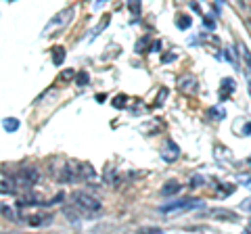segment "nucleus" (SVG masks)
<instances>
[{"mask_svg": "<svg viewBox=\"0 0 251 234\" xmlns=\"http://www.w3.org/2000/svg\"><path fill=\"white\" fill-rule=\"evenodd\" d=\"M0 213H2L9 222H17V220H19L17 213H15V209H13V207H9V205H0Z\"/></svg>", "mask_w": 251, "mask_h": 234, "instance_id": "obj_10", "label": "nucleus"}, {"mask_svg": "<svg viewBox=\"0 0 251 234\" xmlns=\"http://www.w3.org/2000/svg\"><path fill=\"white\" fill-rule=\"evenodd\" d=\"M178 155H180L178 144L174 142V140H168V142L163 144V149H161V157L172 163V161H176V159H178Z\"/></svg>", "mask_w": 251, "mask_h": 234, "instance_id": "obj_3", "label": "nucleus"}, {"mask_svg": "<svg viewBox=\"0 0 251 234\" xmlns=\"http://www.w3.org/2000/svg\"><path fill=\"white\" fill-rule=\"evenodd\" d=\"M245 134H251V123H247V132H245Z\"/></svg>", "mask_w": 251, "mask_h": 234, "instance_id": "obj_23", "label": "nucleus"}, {"mask_svg": "<svg viewBox=\"0 0 251 234\" xmlns=\"http://www.w3.org/2000/svg\"><path fill=\"white\" fill-rule=\"evenodd\" d=\"M74 13H75V9H74V6H69V9L61 11L59 15H54V17L49 21V25H46V34H50L54 27H65L67 23L74 19Z\"/></svg>", "mask_w": 251, "mask_h": 234, "instance_id": "obj_2", "label": "nucleus"}, {"mask_svg": "<svg viewBox=\"0 0 251 234\" xmlns=\"http://www.w3.org/2000/svg\"><path fill=\"white\" fill-rule=\"evenodd\" d=\"M2 126L6 132H17L19 130V119H15V117H6L2 121Z\"/></svg>", "mask_w": 251, "mask_h": 234, "instance_id": "obj_11", "label": "nucleus"}, {"mask_svg": "<svg viewBox=\"0 0 251 234\" xmlns=\"http://www.w3.org/2000/svg\"><path fill=\"white\" fill-rule=\"evenodd\" d=\"M59 80L61 82H72V80H75V71L74 69H63V71L59 73Z\"/></svg>", "mask_w": 251, "mask_h": 234, "instance_id": "obj_14", "label": "nucleus"}, {"mask_svg": "<svg viewBox=\"0 0 251 234\" xmlns=\"http://www.w3.org/2000/svg\"><path fill=\"white\" fill-rule=\"evenodd\" d=\"M178 88L184 92V94H195L197 92V88H199V84H197V80H195L193 75H184L182 80L178 82Z\"/></svg>", "mask_w": 251, "mask_h": 234, "instance_id": "obj_4", "label": "nucleus"}, {"mask_svg": "<svg viewBox=\"0 0 251 234\" xmlns=\"http://www.w3.org/2000/svg\"><path fill=\"white\" fill-rule=\"evenodd\" d=\"M209 115L214 117V119H222V117H224V111H222V109H209Z\"/></svg>", "mask_w": 251, "mask_h": 234, "instance_id": "obj_19", "label": "nucleus"}, {"mask_svg": "<svg viewBox=\"0 0 251 234\" xmlns=\"http://www.w3.org/2000/svg\"><path fill=\"white\" fill-rule=\"evenodd\" d=\"M222 90H228V92H232V90H234V84H232L230 77H226V80H224V84H222Z\"/></svg>", "mask_w": 251, "mask_h": 234, "instance_id": "obj_20", "label": "nucleus"}, {"mask_svg": "<svg viewBox=\"0 0 251 234\" xmlns=\"http://www.w3.org/2000/svg\"><path fill=\"white\" fill-rule=\"evenodd\" d=\"M166 96H168V88H161V92H159V94H157V103H163V100H166Z\"/></svg>", "mask_w": 251, "mask_h": 234, "instance_id": "obj_21", "label": "nucleus"}, {"mask_svg": "<svg viewBox=\"0 0 251 234\" xmlns=\"http://www.w3.org/2000/svg\"><path fill=\"white\" fill-rule=\"evenodd\" d=\"M249 165H251V159H249Z\"/></svg>", "mask_w": 251, "mask_h": 234, "instance_id": "obj_26", "label": "nucleus"}, {"mask_svg": "<svg viewBox=\"0 0 251 234\" xmlns=\"http://www.w3.org/2000/svg\"><path fill=\"white\" fill-rule=\"evenodd\" d=\"M72 199H74V203L82 209L86 215H92V213L100 211V201L94 197V194H88V192L77 190V192H74V197H72Z\"/></svg>", "mask_w": 251, "mask_h": 234, "instance_id": "obj_1", "label": "nucleus"}, {"mask_svg": "<svg viewBox=\"0 0 251 234\" xmlns=\"http://www.w3.org/2000/svg\"><path fill=\"white\" fill-rule=\"evenodd\" d=\"M77 171H80V180H94V176H97L90 163H77Z\"/></svg>", "mask_w": 251, "mask_h": 234, "instance_id": "obj_9", "label": "nucleus"}, {"mask_svg": "<svg viewBox=\"0 0 251 234\" xmlns=\"http://www.w3.org/2000/svg\"><path fill=\"white\" fill-rule=\"evenodd\" d=\"M201 178L199 176H195V178H191V186H193V188H197V186H201Z\"/></svg>", "mask_w": 251, "mask_h": 234, "instance_id": "obj_22", "label": "nucleus"}, {"mask_svg": "<svg viewBox=\"0 0 251 234\" xmlns=\"http://www.w3.org/2000/svg\"><path fill=\"white\" fill-rule=\"evenodd\" d=\"M239 52H241V57L245 59V65H247V69L251 71V52H249V48L245 44H239Z\"/></svg>", "mask_w": 251, "mask_h": 234, "instance_id": "obj_13", "label": "nucleus"}, {"mask_svg": "<svg viewBox=\"0 0 251 234\" xmlns=\"http://www.w3.org/2000/svg\"><path fill=\"white\" fill-rule=\"evenodd\" d=\"M75 80H77V84H80V86H86V84H88V73H77L75 75Z\"/></svg>", "mask_w": 251, "mask_h": 234, "instance_id": "obj_18", "label": "nucleus"}, {"mask_svg": "<svg viewBox=\"0 0 251 234\" xmlns=\"http://www.w3.org/2000/svg\"><path fill=\"white\" fill-rule=\"evenodd\" d=\"M63 213L67 215V220H69V222H80L82 217H88L80 207L75 205V203H74V207H65V209H63Z\"/></svg>", "mask_w": 251, "mask_h": 234, "instance_id": "obj_8", "label": "nucleus"}, {"mask_svg": "<svg viewBox=\"0 0 251 234\" xmlns=\"http://www.w3.org/2000/svg\"><path fill=\"white\" fill-rule=\"evenodd\" d=\"M180 188H182V186H180L176 180H168L166 184L161 186V190H159V192H161V197H166V199H168V197H176V194L180 192Z\"/></svg>", "mask_w": 251, "mask_h": 234, "instance_id": "obj_7", "label": "nucleus"}, {"mask_svg": "<svg viewBox=\"0 0 251 234\" xmlns=\"http://www.w3.org/2000/svg\"><path fill=\"white\" fill-rule=\"evenodd\" d=\"M209 217H216V220H224V222H239V217L234 215L230 209H209Z\"/></svg>", "mask_w": 251, "mask_h": 234, "instance_id": "obj_6", "label": "nucleus"}, {"mask_svg": "<svg viewBox=\"0 0 251 234\" xmlns=\"http://www.w3.org/2000/svg\"><path fill=\"white\" fill-rule=\"evenodd\" d=\"M188 25H191V17H186V15L178 17V27H180V29H186Z\"/></svg>", "mask_w": 251, "mask_h": 234, "instance_id": "obj_15", "label": "nucleus"}, {"mask_svg": "<svg viewBox=\"0 0 251 234\" xmlns=\"http://www.w3.org/2000/svg\"><path fill=\"white\" fill-rule=\"evenodd\" d=\"M126 103H128V98H126V96H115V100H113V107H117V109H122Z\"/></svg>", "mask_w": 251, "mask_h": 234, "instance_id": "obj_17", "label": "nucleus"}, {"mask_svg": "<svg viewBox=\"0 0 251 234\" xmlns=\"http://www.w3.org/2000/svg\"><path fill=\"white\" fill-rule=\"evenodd\" d=\"M249 232H251V224H249Z\"/></svg>", "mask_w": 251, "mask_h": 234, "instance_id": "obj_25", "label": "nucleus"}, {"mask_svg": "<svg viewBox=\"0 0 251 234\" xmlns=\"http://www.w3.org/2000/svg\"><path fill=\"white\" fill-rule=\"evenodd\" d=\"M63 61H65V48H63V46H57L54 52H52V63L54 65H61Z\"/></svg>", "mask_w": 251, "mask_h": 234, "instance_id": "obj_12", "label": "nucleus"}, {"mask_svg": "<svg viewBox=\"0 0 251 234\" xmlns=\"http://www.w3.org/2000/svg\"><path fill=\"white\" fill-rule=\"evenodd\" d=\"M25 222L29 226H34V228H38V226H49V224H52V215L50 213H34V215H29Z\"/></svg>", "mask_w": 251, "mask_h": 234, "instance_id": "obj_5", "label": "nucleus"}, {"mask_svg": "<svg viewBox=\"0 0 251 234\" xmlns=\"http://www.w3.org/2000/svg\"><path fill=\"white\" fill-rule=\"evenodd\" d=\"M247 90H249V94H251V82H247Z\"/></svg>", "mask_w": 251, "mask_h": 234, "instance_id": "obj_24", "label": "nucleus"}, {"mask_svg": "<svg viewBox=\"0 0 251 234\" xmlns=\"http://www.w3.org/2000/svg\"><path fill=\"white\" fill-rule=\"evenodd\" d=\"M128 6H130V11L134 13V15H138V13H140V0H130Z\"/></svg>", "mask_w": 251, "mask_h": 234, "instance_id": "obj_16", "label": "nucleus"}]
</instances>
